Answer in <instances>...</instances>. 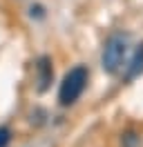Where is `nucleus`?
<instances>
[{
    "instance_id": "7ed1b4c3",
    "label": "nucleus",
    "mask_w": 143,
    "mask_h": 147,
    "mask_svg": "<svg viewBox=\"0 0 143 147\" xmlns=\"http://www.w3.org/2000/svg\"><path fill=\"white\" fill-rule=\"evenodd\" d=\"M36 76H38V92H47V87H49V83L54 78V67H52V60L47 56L38 58V63H36Z\"/></svg>"
},
{
    "instance_id": "39448f33",
    "label": "nucleus",
    "mask_w": 143,
    "mask_h": 147,
    "mask_svg": "<svg viewBox=\"0 0 143 147\" xmlns=\"http://www.w3.org/2000/svg\"><path fill=\"white\" fill-rule=\"evenodd\" d=\"M121 145L123 147H136L139 145V136H136L134 131H127V134H123V138H121Z\"/></svg>"
},
{
    "instance_id": "f257e3e1",
    "label": "nucleus",
    "mask_w": 143,
    "mask_h": 147,
    "mask_svg": "<svg viewBox=\"0 0 143 147\" xmlns=\"http://www.w3.org/2000/svg\"><path fill=\"white\" fill-rule=\"evenodd\" d=\"M87 80H89V71L85 65H76V67H72L69 71L65 74L61 89H58V100H61L63 107L74 105L83 96L85 87H87Z\"/></svg>"
},
{
    "instance_id": "f03ea898",
    "label": "nucleus",
    "mask_w": 143,
    "mask_h": 147,
    "mask_svg": "<svg viewBox=\"0 0 143 147\" xmlns=\"http://www.w3.org/2000/svg\"><path fill=\"white\" fill-rule=\"evenodd\" d=\"M125 51H127V42L123 36H112L107 38L105 47H103V56H101V65H103V71L107 74H116L123 65Z\"/></svg>"
},
{
    "instance_id": "20e7f679",
    "label": "nucleus",
    "mask_w": 143,
    "mask_h": 147,
    "mask_svg": "<svg viewBox=\"0 0 143 147\" xmlns=\"http://www.w3.org/2000/svg\"><path fill=\"white\" fill-rule=\"evenodd\" d=\"M143 74V45L136 49V54H134L132 58V65H130V71H127V78L132 80V78H136V76H141Z\"/></svg>"
},
{
    "instance_id": "423d86ee",
    "label": "nucleus",
    "mask_w": 143,
    "mask_h": 147,
    "mask_svg": "<svg viewBox=\"0 0 143 147\" xmlns=\"http://www.w3.org/2000/svg\"><path fill=\"white\" fill-rule=\"evenodd\" d=\"M29 16L36 18V20H43L45 18V7L43 5H31V7H29Z\"/></svg>"
},
{
    "instance_id": "0eeeda50",
    "label": "nucleus",
    "mask_w": 143,
    "mask_h": 147,
    "mask_svg": "<svg viewBox=\"0 0 143 147\" xmlns=\"http://www.w3.org/2000/svg\"><path fill=\"white\" fill-rule=\"evenodd\" d=\"M11 140V129L9 127H0V147H7Z\"/></svg>"
}]
</instances>
